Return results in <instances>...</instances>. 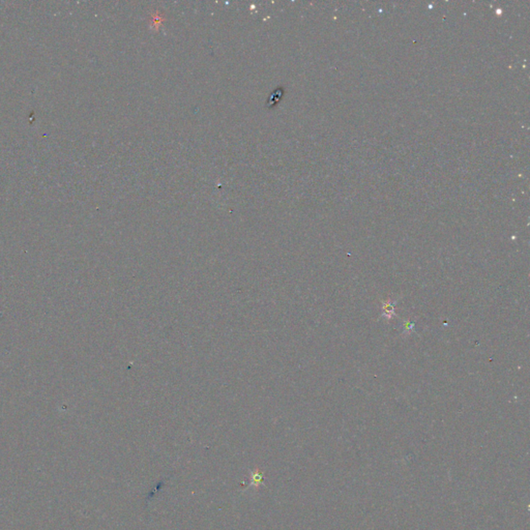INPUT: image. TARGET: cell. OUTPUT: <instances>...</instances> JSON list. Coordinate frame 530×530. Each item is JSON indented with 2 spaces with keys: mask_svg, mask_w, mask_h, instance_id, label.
Masks as SVG:
<instances>
[{
  "mask_svg": "<svg viewBox=\"0 0 530 530\" xmlns=\"http://www.w3.org/2000/svg\"><path fill=\"white\" fill-rule=\"evenodd\" d=\"M283 95H284V88L283 87H279V88L273 90L272 94L268 96V99L266 102V107L268 108V109H271L272 107H275L281 101L282 97H283Z\"/></svg>",
  "mask_w": 530,
  "mask_h": 530,
  "instance_id": "6da1fadb",
  "label": "cell"
},
{
  "mask_svg": "<svg viewBox=\"0 0 530 530\" xmlns=\"http://www.w3.org/2000/svg\"><path fill=\"white\" fill-rule=\"evenodd\" d=\"M394 308H395V303H393L387 302L383 303V315H385L388 319H391L393 315H395Z\"/></svg>",
  "mask_w": 530,
  "mask_h": 530,
  "instance_id": "7a4b0ae2",
  "label": "cell"
}]
</instances>
